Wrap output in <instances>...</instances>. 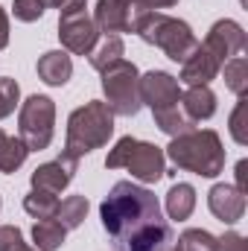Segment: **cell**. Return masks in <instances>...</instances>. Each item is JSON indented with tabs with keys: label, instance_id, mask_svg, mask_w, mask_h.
Instances as JSON below:
<instances>
[{
	"label": "cell",
	"instance_id": "8fae6325",
	"mask_svg": "<svg viewBox=\"0 0 248 251\" xmlns=\"http://www.w3.org/2000/svg\"><path fill=\"white\" fill-rule=\"evenodd\" d=\"M137 15H140V9H134L125 0H97L94 24L105 35H120V32H131L134 29V18Z\"/></svg>",
	"mask_w": 248,
	"mask_h": 251
},
{
	"label": "cell",
	"instance_id": "ffe728a7",
	"mask_svg": "<svg viewBox=\"0 0 248 251\" xmlns=\"http://www.w3.org/2000/svg\"><path fill=\"white\" fill-rule=\"evenodd\" d=\"M26 155H29V149L21 137H6L0 131V173H6V176L15 173L18 167H24Z\"/></svg>",
	"mask_w": 248,
	"mask_h": 251
},
{
	"label": "cell",
	"instance_id": "3957f363",
	"mask_svg": "<svg viewBox=\"0 0 248 251\" xmlns=\"http://www.w3.org/2000/svg\"><path fill=\"white\" fill-rule=\"evenodd\" d=\"M114 134V114L105 102L91 100L82 108H76L67 120V140H64V155L70 158H82L99 146L108 143V137Z\"/></svg>",
	"mask_w": 248,
	"mask_h": 251
},
{
	"label": "cell",
	"instance_id": "7c38bea8",
	"mask_svg": "<svg viewBox=\"0 0 248 251\" xmlns=\"http://www.w3.org/2000/svg\"><path fill=\"white\" fill-rule=\"evenodd\" d=\"M76 158H70V155H59L56 161H50V164H41L35 173H32V190H41V193H62L70 181H73V176H76Z\"/></svg>",
	"mask_w": 248,
	"mask_h": 251
},
{
	"label": "cell",
	"instance_id": "7402d4cb",
	"mask_svg": "<svg viewBox=\"0 0 248 251\" xmlns=\"http://www.w3.org/2000/svg\"><path fill=\"white\" fill-rule=\"evenodd\" d=\"M85 216H88V199L85 196H67L64 201H59V210H56L53 219H59L67 231H73V228L82 225Z\"/></svg>",
	"mask_w": 248,
	"mask_h": 251
},
{
	"label": "cell",
	"instance_id": "4fadbf2b",
	"mask_svg": "<svg viewBox=\"0 0 248 251\" xmlns=\"http://www.w3.org/2000/svg\"><path fill=\"white\" fill-rule=\"evenodd\" d=\"M207 207H210V213L216 219L234 225L246 213V193H240L231 184H216V187L210 190V196H207Z\"/></svg>",
	"mask_w": 248,
	"mask_h": 251
},
{
	"label": "cell",
	"instance_id": "2e32d148",
	"mask_svg": "<svg viewBox=\"0 0 248 251\" xmlns=\"http://www.w3.org/2000/svg\"><path fill=\"white\" fill-rule=\"evenodd\" d=\"M38 76L41 82L53 85V88H62L67 85V79L73 76V62L64 50H50L38 59Z\"/></svg>",
	"mask_w": 248,
	"mask_h": 251
},
{
	"label": "cell",
	"instance_id": "e0dca14e",
	"mask_svg": "<svg viewBox=\"0 0 248 251\" xmlns=\"http://www.w3.org/2000/svg\"><path fill=\"white\" fill-rule=\"evenodd\" d=\"M64 237H67V228H64L59 219H38L32 225V240H35V249L38 251L62 249Z\"/></svg>",
	"mask_w": 248,
	"mask_h": 251
},
{
	"label": "cell",
	"instance_id": "d6986e66",
	"mask_svg": "<svg viewBox=\"0 0 248 251\" xmlns=\"http://www.w3.org/2000/svg\"><path fill=\"white\" fill-rule=\"evenodd\" d=\"M123 53H125V47H123V38L120 35H105L102 38V44H97L94 50H91V67L94 70H105V67H111L114 62H120L123 59Z\"/></svg>",
	"mask_w": 248,
	"mask_h": 251
},
{
	"label": "cell",
	"instance_id": "6da1fadb",
	"mask_svg": "<svg viewBox=\"0 0 248 251\" xmlns=\"http://www.w3.org/2000/svg\"><path fill=\"white\" fill-rule=\"evenodd\" d=\"M102 228L125 251H161L173 240V228L161 213V201L146 187L134 181H117L105 201L99 204Z\"/></svg>",
	"mask_w": 248,
	"mask_h": 251
},
{
	"label": "cell",
	"instance_id": "44dd1931",
	"mask_svg": "<svg viewBox=\"0 0 248 251\" xmlns=\"http://www.w3.org/2000/svg\"><path fill=\"white\" fill-rule=\"evenodd\" d=\"M152 117H155V126H158L164 134H170V137H178V134H184V131H193V128H196V123L181 111V105H175V108H164V111H152Z\"/></svg>",
	"mask_w": 248,
	"mask_h": 251
},
{
	"label": "cell",
	"instance_id": "484cf974",
	"mask_svg": "<svg viewBox=\"0 0 248 251\" xmlns=\"http://www.w3.org/2000/svg\"><path fill=\"white\" fill-rule=\"evenodd\" d=\"M18 97H21L18 82H15V79H9V76H0V120H3V117H9V114L15 111Z\"/></svg>",
	"mask_w": 248,
	"mask_h": 251
},
{
	"label": "cell",
	"instance_id": "52a82bcc",
	"mask_svg": "<svg viewBox=\"0 0 248 251\" xmlns=\"http://www.w3.org/2000/svg\"><path fill=\"white\" fill-rule=\"evenodd\" d=\"M18 126H21V140L26 143L29 152H41L53 143V126H56V105L50 97H29L21 105L18 114Z\"/></svg>",
	"mask_w": 248,
	"mask_h": 251
},
{
	"label": "cell",
	"instance_id": "ac0fdd59",
	"mask_svg": "<svg viewBox=\"0 0 248 251\" xmlns=\"http://www.w3.org/2000/svg\"><path fill=\"white\" fill-rule=\"evenodd\" d=\"M193 207H196V190L190 184H173L170 193H167V213H170V219L184 222V219H190Z\"/></svg>",
	"mask_w": 248,
	"mask_h": 251
},
{
	"label": "cell",
	"instance_id": "f546056e",
	"mask_svg": "<svg viewBox=\"0 0 248 251\" xmlns=\"http://www.w3.org/2000/svg\"><path fill=\"white\" fill-rule=\"evenodd\" d=\"M216 251H248V243L246 237H240V234H225V237H219V246H216Z\"/></svg>",
	"mask_w": 248,
	"mask_h": 251
},
{
	"label": "cell",
	"instance_id": "ba28073f",
	"mask_svg": "<svg viewBox=\"0 0 248 251\" xmlns=\"http://www.w3.org/2000/svg\"><path fill=\"white\" fill-rule=\"evenodd\" d=\"M59 38H62L67 53H73V56H91V50L99 41V29H97L94 18H88L85 9H82V12L62 15V21H59Z\"/></svg>",
	"mask_w": 248,
	"mask_h": 251
},
{
	"label": "cell",
	"instance_id": "30bf717a",
	"mask_svg": "<svg viewBox=\"0 0 248 251\" xmlns=\"http://www.w3.org/2000/svg\"><path fill=\"white\" fill-rule=\"evenodd\" d=\"M201 47L219 64H225L234 56H243V50H246V32H243V26L237 21H219V24H213V29L207 32V38H204Z\"/></svg>",
	"mask_w": 248,
	"mask_h": 251
},
{
	"label": "cell",
	"instance_id": "4316f807",
	"mask_svg": "<svg viewBox=\"0 0 248 251\" xmlns=\"http://www.w3.org/2000/svg\"><path fill=\"white\" fill-rule=\"evenodd\" d=\"M44 9H47V0H15V3H12L15 18H18V21H24V24L38 21V18L44 15Z\"/></svg>",
	"mask_w": 248,
	"mask_h": 251
},
{
	"label": "cell",
	"instance_id": "83f0119b",
	"mask_svg": "<svg viewBox=\"0 0 248 251\" xmlns=\"http://www.w3.org/2000/svg\"><path fill=\"white\" fill-rule=\"evenodd\" d=\"M0 251H32L15 225H0Z\"/></svg>",
	"mask_w": 248,
	"mask_h": 251
},
{
	"label": "cell",
	"instance_id": "d4e9b609",
	"mask_svg": "<svg viewBox=\"0 0 248 251\" xmlns=\"http://www.w3.org/2000/svg\"><path fill=\"white\" fill-rule=\"evenodd\" d=\"M216 246H219V240L210 231H201V228H190L178 240L181 251H216Z\"/></svg>",
	"mask_w": 248,
	"mask_h": 251
},
{
	"label": "cell",
	"instance_id": "5bb4252c",
	"mask_svg": "<svg viewBox=\"0 0 248 251\" xmlns=\"http://www.w3.org/2000/svg\"><path fill=\"white\" fill-rule=\"evenodd\" d=\"M219 70H222V64L198 44V47L193 50V56L181 64V76H178V79H181L184 85H190V88H196V85H207L210 79H216Z\"/></svg>",
	"mask_w": 248,
	"mask_h": 251
},
{
	"label": "cell",
	"instance_id": "5b68a950",
	"mask_svg": "<svg viewBox=\"0 0 248 251\" xmlns=\"http://www.w3.org/2000/svg\"><path fill=\"white\" fill-rule=\"evenodd\" d=\"M108 170H128L131 178L143 184H155L167 170H164V152L155 143L137 140V137H123L105 158Z\"/></svg>",
	"mask_w": 248,
	"mask_h": 251
},
{
	"label": "cell",
	"instance_id": "603a6c76",
	"mask_svg": "<svg viewBox=\"0 0 248 251\" xmlns=\"http://www.w3.org/2000/svg\"><path fill=\"white\" fill-rule=\"evenodd\" d=\"M24 210L35 219H53L56 210H59V199L53 193H41V190H32L26 199H24Z\"/></svg>",
	"mask_w": 248,
	"mask_h": 251
},
{
	"label": "cell",
	"instance_id": "7a4b0ae2",
	"mask_svg": "<svg viewBox=\"0 0 248 251\" xmlns=\"http://www.w3.org/2000/svg\"><path fill=\"white\" fill-rule=\"evenodd\" d=\"M167 155L173 164H178L187 173L213 178L225 170V149L216 131L204 128V131H184L178 137H173V143L167 146Z\"/></svg>",
	"mask_w": 248,
	"mask_h": 251
},
{
	"label": "cell",
	"instance_id": "9c48e42d",
	"mask_svg": "<svg viewBox=\"0 0 248 251\" xmlns=\"http://www.w3.org/2000/svg\"><path fill=\"white\" fill-rule=\"evenodd\" d=\"M137 94L140 102H146L152 111H164V108H175L181 102V85L175 76L164 73V70H152L146 76L137 79Z\"/></svg>",
	"mask_w": 248,
	"mask_h": 251
},
{
	"label": "cell",
	"instance_id": "9a60e30c",
	"mask_svg": "<svg viewBox=\"0 0 248 251\" xmlns=\"http://www.w3.org/2000/svg\"><path fill=\"white\" fill-rule=\"evenodd\" d=\"M181 111L193 123H201V120H210L216 114V94L207 88V85H196L190 88L187 94H181Z\"/></svg>",
	"mask_w": 248,
	"mask_h": 251
},
{
	"label": "cell",
	"instance_id": "8992f818",
	"mask_svg": "<svg viewBox=\"0 0 248 251\" xmlns=\"http://www.w3.org/2000/svg\"><path fill=\"white\" fill-rule=\"evenodd\" d=\"M137 67L131 62H114L111 67L102 70V91H105V105L111 108V114L120 117H134L140 111V94H137Z\"/></svg>",
	"mask_w": 248,
	"mask_h": 251
},
{
	"label": "cell",
	"instance_id": "836d02e7",
	"mask_svg": "<svg viewBox=\"0 0 248 251\" xmlns=\"http://www.w3.org/2000/svg\"><path fill=\"white\" fill-rule=\"evenodd\" d=\"M161 251H181V249H178V243H170L167 249H161Z\"/></svg>",
	"mask_w": 248,
	"mask_h": 251
},
{
	"label": "cell",
	"instance_id": "cb8c5ba5",
	"mask_svg": "<svg viewBox=\"0 0 248 251\" xmlns=\"http://www.w3.org/2000/svg\"><path fill=\"white\" fill-rule=\"evenodd\" d=\"M225 67V85L237 94V97H246L248 91V62L246 56H234L222 64Z\"/></svg>",
	"mask_w": 248,
	"mask_h": 251
},
{
	"label": "cell",
	"instance_id": "4dcf8cb0",
	"mask_svg": "<svg viewBox=\"0 0 248 251\" xmlns=\"http://www.w3.org/2000/svg\"><path fill=\"white\" fill-rule=\"evenodd\" d=\"M47 6L59 9L62 15H70V12H82L85 9V0H47Z\"/></svg>",
	"mask_w": 248,
	"mask_h": 251
},
{
	"label": "cell",
	"instance_id": "277c9868",
	"mask_svg": "<svg viewBox=\"0 0 248 251\" xmlns=\"http://www.w3.org/2000/svg\"><path fill=\"white\" fill-rule=\"evenodd\" d=\"M146 44H155L167 53V59L184 64L193 50L198 47V38L193 35L190 24L178 21V18H170V15H161V12H140L134 18V29Z\"/></svg>",
	"mask_w": 248,
	"mask_h": 251
},
{
	"label": "cell",
	"instance_id": "f1b7e54d",
	"mask_svg": "<svg viewBox=\"0 0 248 251\" xmlns=\"http://www.w3.org/2000/svg\"><path fill=\"white\" fill-rule=\"evenodd\" d=\"M243 117H246V97H240V105L234 108V114H231V134H234V140L243 146L248 137H246V126H243Z\"/></svg>",
	"mask_w": 248,
	"mask_h": 251
},
{
	"label": "cell",
	"instance_id": "1f68e13d",
	"mask_svg": "<svg viewBox=\"0 0 248 251\" xmlns=\"http://www.w3.org/2000/svg\"><path fill=\"white\" fill-rule=\"evenodd\" d=\"M178 0H137V9L140 12H152V9H170L175 6Z\"/></svg>",
	"mask_w": 248,
	"mask_h": 251
},
{
	"label": "cell",
	"instance_id": "d6a6232c",
	"mask_svg": "<svg viewBox=\"0 0 248 251\" xmlns=\"http://www.w3.org/2000/svg\"><path fill=\"white\" fill-rule=\"evenodd\" d=\"M9 44V18H6V12L0 9V50Z\"/></svg>",
	"mask_w": 248,
	"mask_h": 251
}]
</instances>
